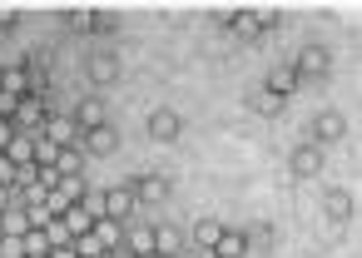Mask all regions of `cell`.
Instances as JSON below:
<instances>
[{
  "label": "cell",
  "mask_w": 362,
  "mask_h": 258,
  "mask_svg": "<svg viewBox=\"0 0 362 258\" xmlns=\"http://www.w3.org/2000/svg\"><path fill=\"white\" fill-rule=\"evenodd\" d=\"M25 218H30V228H45L50 223V209L45 204H25Z\"/></svg>",
  "instance_id": "cell-31"
},
{
  "label": "cell",
  "mask_w": 362,
  "mask_h": 258,
  "mask_svg": "<svg viewBox=\"0 0 362 258\" xmlns=\"http://www.w3.org/2000/svg\"><path fill=\"white\" fill-rule=\"evenodd\" d=\"M90 35H115V16L110 11H95V30Z\"/></svg>",
  "instance_id": "cell-32"
},
{
  "label": "cell",
  "mask_w": 362,
  "mask_h": 258,
  "mask_svg": "<svg viewBox=\"0 0 362 258\" xmlns=\"http://www.w3.org/2000/svg\"><path fill=\"white\" fill-rule=\"evenodd\" d=\"M60 223L70 228V238H80V233H90V228H95V218L85 213V204H70V209L60 213Z\"/></svg>",
  "instance_id": "cell-24"
},
{
  "label": "cell",
  "mask_w": 362,
  "mask_h": 258,
  "mask_svg": "<svg viewBox=\"0 0 362 258\" xmlns=\"http://www.w3.org/2000/svg\"><path fill=\"white\" fill-rule=\"evenodd\" d=\"M50 258H75V248H50Z\"/></svg>",
  "instance_id": "cell-36"
},
{
  "label": "cell",
  "mask_w": 362,
  "mask_h": 258,
  "mask_svg": "<svg viewBox=\"0 0 362 258\" xmlns=\"http://www.w3.org/2000/svg\"><path fill=\"white\" fill-rule=\"evenodd\" d=\"M243 253H248L243 228H223V233H218V243H214V258H243Z\"/></svg>",
  "instance_id": "cell-22"
},
{
  "label": "cell",
  "mask_w": 362,
  "mask_h": 258,
  "mask_svg": "<svg viewBox=\"0 0 362 258\" xmlns=\"http://www.w3.org/2000/svg\"><path fill=\"white\" fill-rule=\"evenodd\" d=\"M124 253H134V258H154V228H144V223H124Z\"/></svg>",
  "instance_id": "cell-17"
},
{
  "label": "cell",
  "mask_w": 362,
  "mask_h": 258,
  "mask_svg": "<svg viewBox=\"0 0 362 258\" xmlns=\"http://www.w3.org/2000/svg\"><path fill=\"white\" fill-rule=\"evenodd\" d=\"M169 179L164 174H139V179H129V194H134V204H164L169 199Z\"/></svg>",
  "instance_id": "cell-10"
},
{
  "label": "cell",
  "mask_w": 362,
  "mask_h": 258,
  "mask_svg": "<svg viewBox=\"0 0 362 258\" xmlns=\"http://www.w3.org/2000/svg\"><path fill=\"white\" fill-rule=\"evenodd\" d=\"M90 233H95V243H100L105 253H119V248H124V223H115V218H95Z\"/></svg>",
  "instance_id": "cell-18"
},
{
  "label": "cell",
  "mask_w": 362,
  "mask_h": 258,
  "mask_svg": "<svg viewBox=\"0 0 362 258\" xmlns=\"http://www.w3.org/2000/svg\"><path fill=\"white\" fill-rule=\"evenodd\" d=\"M65 20H70V30H75V35H90V30H95V11H90V6H80V11H70Z\"/></svg>",
  "instance_id": "cell-28"
},
{
  "label": "cell",
  "mask_w": 362,
  "mask_h": 258,
  "mask_svg": "<svg viewBox=\"0 0 362 258\" xmlns=\"http://www.w3.org/2000/svg\"><path fill=\"white\" fill-rule=\"evenodd\" d=\"M11 139H16V124H11V119H0V154H6Z\"/></svg>",
  "instance_id": "cell-34"
},
{
  "label": "cell",
  "mask_w": 362,
  "mask_h": 258,
  "mask_svg": "<svg viewBox=\"0 0 362 258\" xmlns=\"http://www.w3.org/2000/svg\"><path fill=\"white\" fill-rule=\"evenodd\" d=\"M50 110H55V100H40V95H25V100L16 105V119H11V124H16L21 134H40V124H45V115H50Z\"/></svg>",
  "instance_id": "cell-2"
},
{
  "label": "cell",
  "mask_w": 362,
  "mask_h": 258,
  "mask_svg": "<svg viewBox=\"0 0 362 258\" xmlns=\"http://www.w3.org/2000/svg\"><path fill=\"white\" fill-rule=\"evenodd\" d=\"M243 238H248V248H273V238H278V233H273V223H248V228H243Z\"/></svg>",
  "instance_id": "cell-26"
},
{
  "label": "cell",
  "mask_w": 362,
  "mask_h": 258,
  "mask_svg": "<svg viewBox=\"0 0 362 258\" xmlns=\"http://www.w3.org/2000/svg\"><path fill=\"white\" fill-rule=\"evenodd\" d=\"M6 159H11L16 169H25V164H35V134H21V129H16V139L6 144Z\"/></svg>",
  "instance_id": "cell-20"
},
{
  "label": "cell",
  "mask_w": 362,
  "mask_h": 258,
  "mask_svg": "<svg viewBox=\"0 0 362 258\" xmlns=\"http://www.w3.org/2000/svg\"><path fill=\"white\" fill-rule=\"evenodd\" d=\"M218 25H228L238 45H258L263 40V25L253 20V11H218Z\"/></svg>",
  "instance_id": "cell-5"
},
{
  "label": "cell",
  "mask_w": 362,
  "mask_h": 258,
  "mask_svg": "<svg viewBox=\"0 0 362 258\" xmlns=\"http://www.w3.org/2000/svg\"><path fill=\"white\" fill-rule=\"evenodd\" d=\"M25 233H30V218H25L21 204H11L6 213H0V238H25Z\"/></svg>",
  "instance_id": "cell-23"
},
{
  "label": "cell",
  "mask_w": 362,
  "mask_h": 258,
  "mask_svg": "<svg viewBox=\"0 0 362 258\" xmlns=\"http://www.w3.org/2000/svg\"><path fill=\"white\" fill-rule=\"evenodd\" d=\"M253 20H258V25H263V35H268V30L278 25V6H253Z\"/></svg>",
  "instance_id": "cell-30"
},
{
  "label": "cell",
  "mask_w": 362,
  "mask_h": 258,
  "mask_svg": "<svg viewBox=\"0 0 362 258\" xmlns=\"http://www.w3.org/2000/svg\"><path fill=\"white\" fill-rule=\"evenodd\" d=\"M0 258H6V248H0Z\"/></svg>",
  "instance_id": "cell-38"
},
{
  "label": "cell",
  "mask_w": 362,
  "mask_h": 258,
  "mask_svg": "<svg viewBox=\"0 0 362 258\" xmlns=\"http://www.w3.org/2000/svg\"><path fill=\"white\" fill-rule=\"evenodd\" d=\"M0 95H11V100H25V95H30V70H25V60L0 65Z\"/></svg>",
  "instance_id": "cell-13"
},
{
  "label": "cell",
  "mask_w": 362,
  "mask_h": 258,
  "mask_svg": "<svg viewBox=\"0 0 362 258\" xmlns=\"http://www.w3.org/2000/svg\"><path fill=\"white\" fill-rule=\"evenodd\" d=\"M134 194H129V184H115V189H105V218H115V223H129L134 218Z\"/></svg>",
  "instance_id": "cell-11"
},
{
  "label": "cell",
  "mask_w": 362,
  "mask_h": 258,
  "mask_svg": "<svg viewBox=\"0 0 362 258\" xmlns=\"http://www.w3.org/2000/svg\"><path fill=\"white\" fill-rule=\"evenodd\" d=\"M322 213H327V228H332V233H342V228L352 223V189H327Z\"/></svg>",
  "instance_id": "cell-9"
},
{
  "label": "cell",
  "mask_w": 362,
  "mask_h": 258,
  "mask_svg": "<svg viewBox=\"0 0 362 258\" xmlns=\"http://www.w3.org/2000/svg\"><path fill=\"white\" fill-rule=\"evenodd\" d=\"M248 105H253L258 115H283V110H288V105H283L278 95H268V90H253V95H248Z\"/></svg>",
  "instance_id": "cell-25"
},
{
  "label": "cell",
  "mask_w": 362,
  "mask_h": 258,
  "mask_svg": "<svg viewBox=\"0 0 362 258\" xmlns=\"http://www.w3.org/2000/svg\"><path fill=\"white\" fill-rule=\"evenodd\" d=\"M80 149H85V159L90 154H115L119 149V134H115V124H100V129H90V134H80Z\"/></svg>",
  "instance_id": "cell-14"
},
{
  "label": "cell",
  "mask_w": 362,
  "mask_h": 258,
  "mask_svg": "<svg viewBox=\"0 0 362 258\" xmlns=\"http://www.w3.org/2000/svg\"><path fill=\"white\" fill-rule=\"evenodd\" d=\"M263 90H268V95H278V100L288 105V100H293V95L303 90V80H298V70H293V65H278V70H268Z\"/></svg>",
  "instance_id": "cell-12"
},
{
  "label": "cell",
  "mask_w": 362,
  "mask_h": 258,
  "mask_svg": "<svg viewBox=\"0 0 362 258\" xmlns=\"http://www.w3.org/2000/svg\"><path fill=\"white\" fill-rule=\"evenodd\" d=\"M0 25H21V11L16 6H0Z\"/></svg>",
  "instance_id": "cell-35"
},
{
  "label": "cell",
  "mask_w": 362,
  "mask_h": 258,
  "mask_svg": "<svg viewBox=\"0 0 362 258\" xmlns=\"http://www.w3.org/2000/svg\"><path fill=\"white\" fill-rule=\"evenodd\" d=\"M218 233H223V223H218V218H199V223H194L184 238H189V248H194V253H214Z\"/></svg>",
  "instance_id": "cell-16"
},
{
  "label": "cell",
  "mask_w": 362,
  "mask_h": 258,
  "mask_svg": "<svg viewBox=\"0 0 362 258\" xmlns=\"http://www.w3.org/2000/svg\"><path fill=\"white\" fill-rule=\"evenodd\" d=\"M55 174L60 179H85V149L75 144V149H60L55 154Z\"/></svg>",
  "instance_id": "cell-21"
},
{
  "label": "cell",
  "mask_w": 362,
  "mask_h": 258,
  "mask_svg": "<svg viewBox=\"0 0 362 258\" xmlns=\"http://www.w3.org/2000/svg\"><path fill=\"white\" fill-rule=\"evenodd\" d=\"M342 134H347V115H342V110H322V115L313 119V144H317V149H332Z\"/></svg>",
  "instance_id": "cell-6"
},
{
  "label": "cell",
  "mask_w": 362,
  "mask_h": 258,
  "mask_svg": "<svg viewBox=\"0 0 362 258\" xmlns=\"http://www.w3.org/2000/svg\"><path fill=\"white\" fill-rule=\"evenodd\" d=\"M85 75H90V85H95V90H105V85H115V80H119V60H115V55H100V60H90V70H85Z\"/></svg>",
  "instance_id": "cell-19"
},
{
  "label": "cell",
  "mask_w": 362,
  "mask_h": 258,
  "mask_svg": "<svg viewBox=\"0 0 362 258\" xmlns=\"http://www.w3.org/2000/svg\"><path fill=\"white\" fill-rule=\"evenodd\" d=\"M40 233H45V238H50V248H70V243H75V238H70V228H65V223H60V218H50V223H45V228H40Z\"/></svg>",
  "instance_id": "cell-29"
},
{
  "label": "cell",
  "mask_w": 362,
  "mask_h": 258,
  "mask_svg": "<svg viewBox=\"0 0 362 258\" xmlns=\"http://www.w3.org/2000/svg\"><path fill=\"white\" fill-rule=\"evenodd\" d=\"M95 258H119V253H95Z\"/></svg>",
  "instance_id": "cell-37"
},
{
  "label": "cell",
  "mask_w": 362,
  "mask_h": 258,
  "mask_svg": "<svg viewBox=\"0 0 362 258\" xmlns=\"http://www.w3.org/2000/svg\"><path fill=\"white\" fill-rule=\"evenodd\" d=\"M184 134V115L179 110H149V139L154 144H174Z\"/></svg>",
  "instance_id": "cell-8"
},
{
  "label": "cell",
  "mask_w": 362,
  "mask_h": 258,
  "mask_svg": "<svg viewBox=\"0 0 362 258\" xmlns=\"http://www.w3.org/2000/svg\"><path fill=\"white\" fill-rule=\"evenodd\" d=\"M184 248H189L184 228H174V223H159L154 228V258H179Z\"/></svg>",
  "instance_id": "cell-15"
},
{
  "label": "cell",
  "mask_w": 362,
  "mask_h": 258,
  "mask_svg": "<svg viewBox=\"0 0 362 258\" xmlns=\"http://www.w3.org/2000/svg\"><path fill=\"white\" fill-rule=\"evenodd\" d=\"M293 70H298V80H303V85H308V80H327V75H332V50L308 45V50L293 60Z\"/></svg>",
  "instance_id": "cell-3"
},
{
  "label": "cell",
  "mask_w": 362,
  "mask_h": 258,
  "mask_svg": "<svg viewBox=\"0 0 362 258\" xmlns=\"http://www.w3.org/2000/svg\"><path fill=\"white\" fill-rule=\"evenodd\" d=\"M70 119H75V129H80V134H90V129L110 124V110H105V100H100V95H85V100L70 110Z\"/></svg>",
  "instance_id": "cell-7"
},
{
  "label": "cell",
  "mask_w": 362,
  "mask_h": 258,
  "mask_svg": "<svg viewBox=\"0 0 362 258\" xmlns=\"http://www.w3.org/2000/svg\"><path fill=\"white\" fill-rule=\"evenodd\" d=\"M40 139H45V144H55V149H75V144H80V129H75L70 110H50V115H45V124H40Z\"/></svg>",
  "instance_id": "cell-1"
},
{
  "label": "cell",
  "mask_w": 362,
  "mask_h": 258,
  "mask_svg": "<svg viewBox=\"0 0 362 258\" xmlns=\"http://www.w3.org/2000/svg\"><path fill=\"white\" fill-rule=\"evenodd\" d=\"M21 248H25V258H50V238H45L40 228H30V233L21 238Z\"/></svg>",
  "instance_id": "cell-27"
},
{
  "label": "cell",
  "mask_w": 362,
  "mask_h": 258,
  "mask_svg": "<svg viewBox=\"0 0 362 258\" xmlns=\"http://www.w3.org/2000/svg\"><path fill=\"white\" fill-rule=\"evenodd\" d=\"M322 164H327V149H317L313 139H308V144H298V149L288 154L293 179H317V174H322Z\"/></svg>",
  "instance_id": "cell-4"
},
{
  "label": "cell",
  "mask_w": 362,
  "mask_h": 258,
  "mask_svg": "<svg viewBox=\"0 0 362 258\" xmlns=\"http://www.w3.org/2000/svg\"><path fill=\"white\" fill-rule=\"evenodd\" d=\"M179 258H184V253H179Z\"/></svg>",
  "instance_id": "cell-39"
},
{
  "label": "cell",
  "mask_w": 362,
  "mask_h": 258,
  "mask_svg": "<svg viewBox=\"0 0 362 258\" xmlns=\"http://www.w3.org/2000/svg\"><path fill=\"white\" fill-rule=\"evenodd\" d=\"M0 189H16V164L0 154Z\"/></svg>",
  "instance_id": "cell-33"
}]
</instances>
